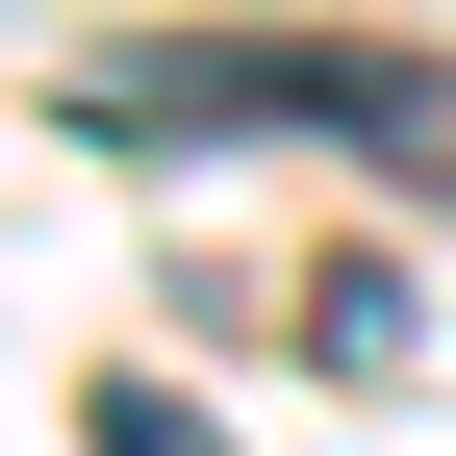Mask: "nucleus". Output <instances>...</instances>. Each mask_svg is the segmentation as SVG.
<instances>
[{
    "mask_svg": "<svg viewBox=\"0 0 456 456\" xmlns=\"http://www.w3.org/2000/svg\"><path fill=\"white\" fill-rule=\"evenodd\" d=\"M279 127H330L355 178L456 203V51H279Z\"/></svg>",
    "mask_w": 456,
    "mask_h": 456,
    "instance_id": "nucleus-1",
    "label": "nucleus"
},
{
    "mask_svg": "<svg viewBox=\"0 0 456 456\" xmlns=\"http://www.w3.org/2000/svg\"><path fill=\"white\" fill-rule=\"evenodd\" d=\"M77 456H254V431H203L178 380H77Z\"/></svg>",
    "mask_w": 456,
    "mask_h": 456,
    "instance_id": "nucleus-2",
    "label": "nucleus"
}]
</instances>
